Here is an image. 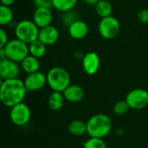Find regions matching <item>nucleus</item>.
<instances>
[{
	"mask_svg": "<svg viewBox=\"0 0 148 148\" xmlns=\"http://www.w3.org/2000/svg\"><path fill=\"white\" fill-rule=\"evenodd\" d=\"M27 92L23 81L19 78L1 81L0 101L5 107L12 108L23 102Z\"/></svg>",
	"mask_w": 148,
	"mask_h": 148,
	"instance_id": "nucleus-1",
	"label": "nucleus"
},
{
	"mask_svg": "<svg viewBox=\"0 0 148 148\" xmlns=\"http://www.w3.org/2000/svg\"><path fill=\"white\" fill-rule=\"evenodd\" d=\"M112 126V121L108 115L96 114L87 121V134L89 137L103 139L109 134Z\"/></svg>",
	"mask_w": 148,
	"mask_h": 148,
	"instance_id": "nucleus-2",
	"label": "nucleus"
},
{
	"mask_svg": "<svg viewBox=\"0 0 148 148\" xmlns=\"http://www.w3.org/2000/svg\"><path fill=\"white\" fill-rule=\"evenodd\" d=\"M46 75L47 84L53 91L62 93L70 85V75L62 67L51 68Z\"/></svg>",
	"mask_w": 148,
	"mask_h": 148,
	"instance_id": "nucleus-3",
	"label": "nucleus"
},
{
	"mask_svg": "<svg viewBox=\"0 0 148 148\" xmlns=\"http://www.w3.org/2000/svg\"><path fill=\"white\" fill-rule=\"evenodd\" d=\"M40 29L33 22V20L23 19L18 22L15 27L16 38L29 44L38 39Z\"/></svg>",
	"mask_w": 148,
	"mask_h": 148,
	"instance_id": "nucleus-4",
	"label": "nucleus"
},
{
	"mask_svg": "<svg viewBox=\"0 0 148 148\" xmlns=\"http://www.w3.org/2000/svg\"><path fill=\"white\" fill-rule=\"evenodd\" d=\"M3 49L6 53L7 58L16 62H22L29 55V44L17 38L10 40Z\"/></svg>",
	"mask_w": 148,
	"mask_h": 148,
	"instance_id": "nucleus-5",
	"label": "nucleus"
},
{
	"mask_svg": "<svg viewBox=\"0 0 148 148\" xmlns=\"http://www.w3.org/2000/svg\"><path fill=\"white\" fill-rule=\"evenodd\" d=\"M120 29H121L120 22L116 17L113 16L101 18L98 25L99 34L101 35V37L107 40L115 38L119 35Z\"/></svg>",
	"mask_w": 148,
	"mask_h": 148,
	"instance_id": "nucleus-6",
	"label": "nucleus"
},
{
	"mask_svg": "<svg viewBox=\"0 0 148 148\" xmlns=\"http://www.w3.org/2000/svg\"><path fill=\"white\" fill-rule=\"evenodd\" d=\"M31 118V111L27 104L21 102L10 108V119L11 122L17 127L27 125Z\"/></svg>",
	"mask_w": 148,
	"mask_h": 148,
	"instance_id": "nucleus-7",
	"label": "nucleus"
},
{
	"mask_svg": "<svg viewBox=\"0 0 148 148\" xmlns=\"http://www.w3.org/2000/svg\"><path fill=\"white\" fill-rule=\"evenodd\" d=\"M130 108L140 110L148 106V92L142 88H134L129 91L126 96Z\"/></svg>",
	"mask_w": 148,
	"mask_h": 148,
	"instance_id": "nucleus-8",
	"label": "nucleus"
},
{
	"mask_svg": "<svg viewBox=\"0 0 148 148\" xmlns=\"http://www.w3.org/2000/svg\"><path fill=\"white\" fill-rule=\"evenodd\" d=\"M20 75V67L18 62L10 59L0 60V77L2 80L16 79Z\"/></svg>",
	"mask_w": 148,
	"mask_h": 148,
	"instance_id": "nucleus-9",
	"label": "nucleus"
},
{
	"mask_svg": "<svg viewBox=\"0 0 148 148\" xmlns=\"http://www.w3.org/2000/svg\"><path fill=\"white\" fill-rule=\"evenodd\" d=\"M82 69L84 72L88 75H95L101 66V59L97 53L89 51L82 56Z\"/></svg>",
	"mask_w": 148,
	"mask_h": 148,
	"instance_id": "nucleus-10",
	"label": "nucleus"
},
{
	"mask_svg": "<svg viewBox=\"0 0 148 148\" xmlns=\"http://www.w3.org/2000/svg\"><path fill=\"white\" fill-rule=\"evenodd\" d=\"M27 91H38L47 84V75L40 71L27 75L24 81Z\"/></svg>",
	"mask_w": 148,
	"mask_h": 148,
	"instance_id": "nucleus-11",
	"label": "nucleus"
},
{
	"mask_svg": "<svg viewBox=\"0 0 148 148\" xmlns=\"http://www.w3.org/2000/svg\"><path fill=\"white\" fill-rule=\"evenodd\" d=\"M53 15L51 9L48 8H36L33 13V22L38 26L39 29L51 25Z\"/></svg>",
	"mask_w": 148,
	"mask_h": 148,
	"instance_id": "nucleus-12",
	"label": "nucleus"
},
{
	"mask_svg": "<svg viewBox=\"0 0 148 148\" xmlns=\"http://www.w3.org/2000/svg\"><path fill=\"white\" fill-rule=\"evenodd\" d=\"M59 39V30L53 25L42 28L39 30L38 40L43 42L46 46L55 44Z\"/></svg>",
	"mask_w": 148,
	"mask_h": 148,
	"instance_id": "nucleus-13",
	"label": "nucleus"
},
{
	"mask_svg": "<svg viewBox=\"0 0 148 148\" xmlns=\"http://www.w3.org/2000/svg\"><path fill=\"white\" fill-rule=\"evenodd\" d=\"M63 96L66 101L71 103H77L83 100L85 96V91L82 87L76 84H70L63 92Z\"/></svg>",
	"mask_w": 148,
	"mask_h": 148,
	"instance_id": "nucleus-14",
	"label": "nucleus"
},
{
	"mask_svg": "<svg viewBox=\"0 0 148 148\" xmlns=\"http://www.w3.org/2000/svg\"><path fill=\"white\" fill-rule=\"evenodd\" d=\"M68 31L72 38L80 40L88 36L89 29L84 21L78 19L68 27Z\"/></svg>",
	"mask_w": 148,
	"mask_h": 148,
	"instance_id": "nucleus-15",
	"label": "nucleus"
},
{
	"mask_svg": "<svg viewBox=\"0 0 148 148\" xmlns=\"http://www.w3.org/2000/svg\"><path fill=\"white\" fill-rule=\"evenodd\" d=\"M21 68L23 70V72H25L27 75L38 72L40 69L39 59L31 55H29L21 62Z\"/></svg>",
	"mask_w": 148,
	"mask_h": 148,
	"instance_id": "nucleus-16",
	"label": "nucleus"
},
{
	"mask_svg": "<svg viewBox=\"0 0 148 148\" xmlns=\"http://www.w3.org/2000/svg\"><path fill=\"white\" fill-rule=\"evenodd\" d=\"M66 100L63 96V94L61 92H56L53 91L48 99V104L51 110L58 111L61 110L65 103Z\"/></svg>",
	"mask_w": 148,
	"mask_h": 148,
	"instance_id": "nucleus-17",
	"label": "nucleus"
},
{
	"mask_svg": "<svg viewBox=\"0 0 148 148\" xmlns=\"http://www.w3.org/2000/svg\"><path fill=\"white\" fill-rule=\"evenodd\" d=\"M68 130L73 136H82L83 134H87V122H84L81 120H74L69 124Z\"/></svg>",
	"mask_w": 148,
	"mask_h": 148,
	"instance_id": "nucleus-18",
	"label": "nucleus"
},
{
	"mask_svg": "<svg viewBox=\"0 0 148 148\" xmlns=\"http://www.w3.org/2000/svg\"><path fill=\"white\" fill-rule=\"evenodd\" d=\"M46 51H47V46L38 39L29 44V55H31L38 59L44 56Z\"/></svg>",
	"mask_w": 148,
	"mask_h": 148,
	"instance_id": "nucleus-19",
	"label": "nucleus"
},
{
	"mask_svg": "<svg viewBox=\"0 0 148 148\" xmlns=\"http://www.w3.org/2000/svg\"><path fill=\"white\" fill-rule=\"evenodd\" d=\"M95 11L97 15L101 18L110 16H112L113 11L112 3L108 0H101L95 5Z\"/></svg>",
	"mask_w": 148,
	"mask_h": 148,
	"instance_id": "nucleus-20",
	"label": "nucleus"
},
{
	"mask_svg": "<svg viewBox=\"0 0 148 148\" xmlns=\"http://www.w3.org/2000/svg\"><path fill=\"white\" fill-rule=\"evenodd\" d=\"M78 0H52L53 7L62 13L73 10Z\"/></svg>",
	"mask_w": 148,
	"mask_h": 148,
	"instance_id": "nucleus-21",
	"label": "nucleus"
},
{
	"mask_svg": "<svg viewBox=\"0 0 148 148\" xmlns=\"http://www.w3.org/2000/svg\"><path fill=\"white\" fill-rule=\"evenodd\" d=\"M14 13L10 6H0V24L2 26L10 23L13 20Z\"/></svg>",
	"mask_w": 148,
	"mask_h": 148,
	"instance_id": "nucleus-22",
	"label": "nucleus"
},
{
	"mask_svg": "<svg viewBox=\"0 0 148 148\" xmlns=\"http://www.w3.org/2000/svg\"><path fill=\"white\" fill-rule=\"evenodd\" d=\"M83 148H108L103 139L89 137L84 143Z\"/></svg>",
	"mask_w": 148,
	"mask_h": 148,
	"instance_id": "nucleus-23",
	"label": "nucleus"
},
{
	"mask_svg": "<svg viewBox=\"0 0 148 148\" xmlns=\"http://www.w3.org/2000/svg\"><path fill=\"white\" fill-rule=\"evenodd\" d=\"M130 109V107L126 100H121L115 102L113 107V111L116 115H124Z\"/></svg>",
	"mask_w": 148,
	"mask_h": 148,
	"instance_id": "nucleus-24",
	"label": "nucleus"
},
{
	"mask_svg": "<svg viewBox=\"0 0 148 148\" xmlns=\"http://www.w3.org/2000/svg\"><path fill=\"white\" fill-rule=\"evenodd\" d=\"M75 12H73V10L68 11V12H64L62 17V21H63L64 24L68 25V27L72 24L74 22H75L76 20H78V18L75 16V15L74 14Z\"/></svg>",
	"mask_w": 148,
	"mask_h": 148,
	"instance_id": "nucleus-25",
	"label": "nucleus"
},
{
	"mask_svg": "<svg viewBox=\"0 0 148 148\" xmlns=\"http://www.w3.org/2000/svg\"><path fill=\"white\" fill-rule=\"evenodd\" d=\"M33 3L36 6V8L51 9L53 7L52 0H33Z\"/></svg>",
	"mask_w": 148,
	"mask_h": 148,
	"instance_id": "nucleus-26",
	"label": "nucleus"
},
{
	"mask_svg": "<svg viewBox=\"0 0 148 148\" xmlns=\"http://www.w3.org/2000/svg\"><path fill=\"white\" fill-rule=\"evenodd\" d=\"M138 19L140 23H148V9H142L139 11L138 15Z\"/></svg>",
	"mask_w": 148,
	"mask_h": 148,
	"instance_id": "nucleus-27",
	"label": "nucleus"
},
{
	"mask_svg": "<svg viewBox=\"0 0 148 148\" xmlns=\"http://www.w3.org/2000/svg\"><path fill=\"white\" fill-rule=\"evenodd\" d=\"M0 38H1V42H0V48H3L7 43L8 42L10 41L8 39V35L7 33L5 32L4 29H1L0 30Z\"/></svg>",
	"mask_w": 148,
	"mask_h": 148,
	"instance_id": "nucleus-28",
	"label": "nucleus"
},
{
	"mask_svg": "<svg viewBox=\"0 0 148 148\" xmlns=\"http://www.w3.org/2000/svg\"><path fill=\"white\" fill-rule=\"evenodd\" d=\"M1 1V5L4 6H11L16 0H0Z\"/></svg>",
	"mask_w": 148,
	"mask_h": 148,
	"instance_id": "nucleus-29",
	"label": "nucleus"
},
{
	"mask_svg": "<svg viewBox=\"0 0 148 148\" xmlns=\"http://www.w3.org/2000/svg\"><path fill=\"white\" fill-rule=\"evenodd\" d=\"M82 2H84V3H88V4H90V5H96L97 4V3H99L101 0H81Z\"/></svg>",
	"mask_w": 148,
	"mask_h": 148,
	"instance_id": "nucleus-30",
	"label": "nucleus"
}]
</instances>
